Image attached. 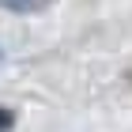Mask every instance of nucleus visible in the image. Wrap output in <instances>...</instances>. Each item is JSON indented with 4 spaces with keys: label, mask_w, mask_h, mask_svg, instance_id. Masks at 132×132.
<instances>
[{
    "label": "nucleus",
    "mask_w": 132,
    "mask_h": 132,
    "mask_svg": "<svg viewBox=\"0 0 132 132\" xmlns=\"http://www.w3.org/2000/svg\"><path fill=\"white\" fill-rule=\"evenodd\" d=\"M53 0H0L4 11H15V15H34V11H45Z\"/></svg>",
    "instance_id": "obj_1"
},
{
    "label": "nucleus",
    "mask_w": 132,
    "mask_h": 132,
    "mask_svg": "<svg viewBox=\"0 0 132 132\" xmlns=\"http://www.w3.org/2000/svg\"><path fill=\"white\" fill-rule=\"evenodd\" d=\"M11 128H15V110L0 106V132H11Z\"/></svg>",
    "instance_id": "obj_2"
}]
</instances>
